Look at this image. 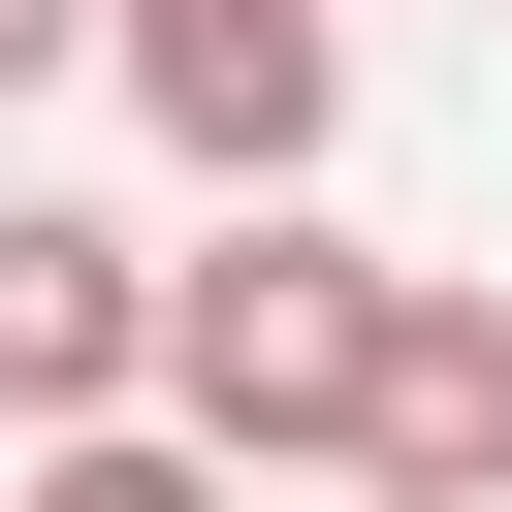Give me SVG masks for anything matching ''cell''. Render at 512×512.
Listing matches in <instances>:
<instances>
[{
    "mask_svg": "<svg viewBox=\"0 0 512 512\" xmlns=\"http://www.w3.org/2000/svg\"><path fill=\"white\" fill-rule=\"evenodd\" d=\"M384 288H416V256H352L320 192H224V224L160 256V416H192L224 480H352V384H384Z\"/></svg>",
    "mask_w": 512,
    "mask_h": 512,
    "instance_id": "6da1fadb",
    "label": "cell"
},
{
    "mask_svg": "<svg viewBox=\"0 0 512 512\" xmlns=\"http://www.w3.org/2000/svg\"><path fill=\"white\" fill-rule=\"evenodd\" d=\"M96 96H128L192 192H320V160H352V32H320V0H96Z\"/></svg>",
    "mask_w": 512,
    "mask_h": 512,
    "instance_id": "7a4b0ae2",
    "label": "cell"
},
{
    "mask_svg": "<svg viewBox=\"0 0 512 512\" xmlns=\"http://www.w3.org/2000/svg\"><path fill=\"white\" fill-rule=\"evenodd\" d=\"M352 512H512V288H384V384H352Z\"/></svg>",
    "mask_w": 512,
    "mask_h": 512,
    "instance_id": "3957f363",
    "label": "cell"
},
{
    "mask_svg": "<svg viewBox=\"0 0 512 512\" xmlns=\"http://www.w3.org/2000/svg\"><path fill=\"white\" fill-rule=\"evenodd\" d=\"M32 416H160V256L64 224V192H0V448Z\"/></svg>",
    "mask_w": 512,
    "mask_h": 512,
    "instance_id": "277c9868",
    "label": "cell"
},
{
    "mask_svg": "<svg viewBox=\"0 0 512 512\" xmlns=\"http://www.w3.org/2000/svg\"><path fill=\"white\" fill-rule=\"evenodd\" d=\"M0 512H256V480H224L192 416H32V448H0Z\"/></svg>",
    "mask_w": 512,
    "mask_h": 512,
    "instance_id": "5b68a950",
    "label": "cell"
},
{
    "mask_svg": "<svg viewBox=\"0 0 512 512\" xmlns=\"http://www.w3.org/2000/svg\"><path fill=\"white\" fill-rule=\"evenodd\" d=\"M64 64H96V0H0V96H64Z\"/></svg>",
    "mask_w": 512,
    "mask_h": 512,
    "instance_id": "8992f818",
    "label": "cell"
}]
</instances>
